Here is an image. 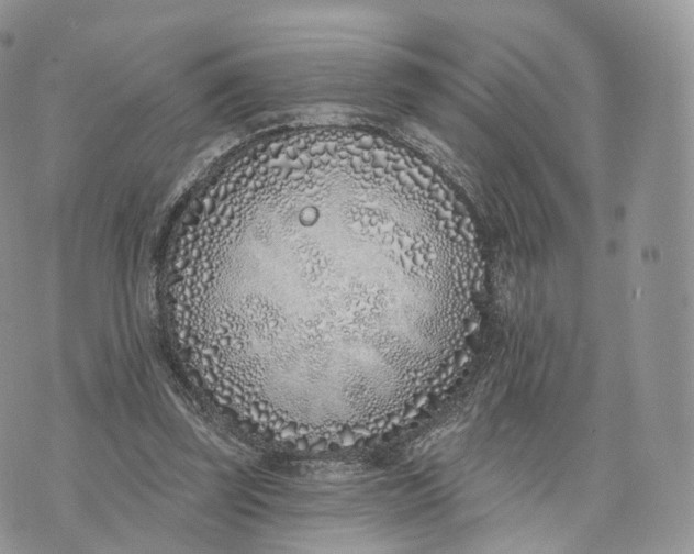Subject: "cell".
<instances>
[{"label": "cell", "mask_w": 694, "mask_h": 554, "mask_svg": "<svg viewBox=\"0 0 694 554\" xmlns=\"http://www.w3.org/2000/svg\"><path fill=\"white\" fill-rule=\"evenodd\" d=\"M417 220L365 188L268 187L214 218L192 284L240 340L306 304L380 306L440 279L426 223Z\"/></svg>", "instance_id": "cell-1"}]
</instances>
